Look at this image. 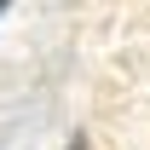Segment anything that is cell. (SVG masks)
<instances>
[{
    "label": "cell",
    "mask_w": 150,
    "mask_h": 150,
    "mask_svg": "<svg viewBox=\"0 0 150 150\" xmlns=\"http://www.w3.org/2000/svg\"><path fill=\"white\" fill-rule=\"evenodd\" d=\"M6 12H12V0H0V18H6Z\"/></svg>",
    "instance_id": "cell-2"
},
{
    "label": "cell",
    "mask_w": 150,
    "mask_h": 150,
    "mask_svg": "<svg viewBox=\"0 0 150 150\" xmlns=\"http://www.w3.org/2000/svg\"><path fill=\"white\" fill-rule=\"evenodd\" d=\"M64 150H93V144H87V133H75V139H69Z\"/></svg>",
    "instance_id": "cell-1"
}]
</instances>
